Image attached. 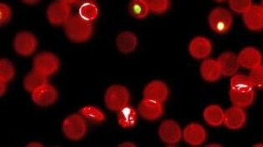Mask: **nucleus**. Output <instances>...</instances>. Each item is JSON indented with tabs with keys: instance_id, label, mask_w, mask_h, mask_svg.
Here are the masks:
<instances>
[{
	"instance_id": "obj_1",
	"label": "nucleus",
	"mask_w": 263,
	"mask_h": 147,
	"mask_svg": "<svg viewBox=\"0 0 263 147\" xmlns=\"http://www.w3.org/2000/svg\"><path fill=\"white\" fill-rule=\"evenodd\" d=\"M91 22L84 20L79 15L71 16L64 24V33L67 38L74 43H85L89 41L93 35Z\"/></svg>"
},
{
	"instance_id": "obj_2",
	"label": "nucleus",
	"mask_w": 263,
	"mask_h": 147,
	"mask_svg": "<svg viewBox=\"0 0 263 147\" xmlns=\"http://www.w3.org/2000/svg\"><path fill=\"white\" fill-rule=\"evenodd\" d=\"M62 129L66 138L72 141H78L88 132L87 120L80 113L69 115L63 120Z\"/></svg>"
},
{
	"instance_id": "obj_3",
	"label": "nucleus",
	"mask_w": 263,
	"mask_h": 147,
	"mask_svg": "<svg viewBox=\"0 0 263 147\" xmlns=\"http://www.w3.org/2000/svg\"><path fill=\"white\" fill-rule=\"evenodd\" d=\"M130 97V91L126 86L112 85L105 91V106L111 112H118L128 105Z\"/></svg>"
},
{
	"instance_id": "obj_4",
	"label": "nucleus",
	"mask_w": 263,
	"mask_h": 147,
	"mask_svg": "<svg viewBox=\"0 0 263 147\" xmlns=\"http://www.w3.org/2000/svg\"><path fill=\"white\" fill-rule=\"evenodd\" d=\"M208 24L214 33H227L233 24V15L224 7H216L208 15Z\"/></svg>"
},
{
	"instance_id": "obj_5",
	"label": "nucleus",
	"mask_w": 263,
	"mask_h": 147,
	"mask_svg": "<svg viewBox=\"0 0 263 147\" xmlns=\"http://www.w3.org/2000/svg\"><path fill=\"white\" fill-rule=\"evenodd\" d=\"M60 67V60L54 53L42 52L38 53L33 61V69L40 74L49 77L57 74Z\"/></svg>"
},
{
	"instance_id": "obj_6",
	"label": "nucleus",
	"mask_w": 263,
	"mask_h": 147,
	"mask_svg": "<svg viewBox=\"0 0 263 147\" xmlns=\"http://www.w3.org/2000/svg\"><path fill=\"white\" fill-rule=\"evenodd\" d=\"M38 45L39 42L36 36L27 31H22L17 33L13 40V48L21 56H32L37 50Z\"/></svg>"
},
{
	"instance_id": "obj_7",
	"label": "nucleus",
	"mask_w": 263,
	"mask_h": 147,
	"mask_svg": "<svg viewBox=\"0 0 263 147\" xmlns=\"http://www.w3.org/2000/svg\"><path fill=\"white\" fill-rule=\"evenodd\" d=\"M47 17L51 24L63 26L71 17V7L69 4L57 0L48 6Z\"/></svg>"
},
{
	"instance_id": "obj_8",
	"label": "nucleus",
	"mask_w": 263,
	"mask_h": 147,
	"mask_svg": "<svg viewBox=\"0 0 263 147\" xmlns=\"http://www.w3.org/2000/svg\"><path fill=\"white\" fill-rule=\"evenodd\" d=\"M158 135L163 143L168 145L178 144L182 138V130L179 124L172 119L162 121L158 129Z\"/></svg>"
},
{
	"instance_id": "obj_9",
	"label": "nucleus",
	"mask_w": 263,
	"mask_h": 147,
	"mask_svg": "<svg viewBox=\"0 0 263 147\" xmlns=\"http://www.w3.org/2000/svg\"><path fill=\"white\" fill-rule=\"evenodd\" d=\"M58 99V91L49 83L39 86L32 92V100L37 106L48 107L53 106Z\"/></svg>"
},
{
	"instance_id": "obj_10",
	"label": "nucleus",
	"mask_w": 263,
	"mask_h": 147,
	"mask_svg": "<svg viewBox=\"0 0 263 147\" xmlns=\"http://www.w3.org/2000/svg\"><path fill=\"white\" fill-rule=\"evenodd\" d=\"M138 113L145 120H157L163 114V106L161 102L144 97L138 106Z\"/></svg>"
},
{
	"instance_id": "obj_11",
	"label": "nucleus",
	"mask_w": 263,
	"mask_h": 147,
	"mask_svg": "<svg viewBox=\"0 0 263 147\" xmlns=\"http://www.w3.org/2000/svg\"><path fill=\"white\" fill-rule=\"evenodd\" d=\"M182 138L187 144L192 146L202 145L206 141V130L200 124H190L182 131Z\"/></svg>"
},
{
	"instance_id": "obj_12",
	"label": "nucleus",
	"mask_w": 263,
	"mask_h": 147,
	"mask_svg": "<svg viewBox=\"0 0 263 147\" xmlns=\"http://www.w3.org/2000/svg\"><path fill=\"white\" fill-rule=\"evenodd\" d=\"M143 96L148 100L164 103L170 96V89L162 80H153L144 88Z\"/></svg>"
},
{
	"instance_id": "obj_13",
	"label": "nucleus",
	"mask_w": 263,
	"mask_h": 147,
	"mask_svg": "<svg viewBox=\"0 0 263 147\" xmlns=\"http://www.w3.org/2000/svg\"><path fill=\"white\" fill-rule=\"evenodd\" d=\"M213 51V44L203 36L195 37L189 44V53L196 59H205Z\"/></svg>"
},
{
	"instance_id": "obj_14",
	"label": "nucleus",
	"mask_w": 263,
	"mask_h": 147,
	"mask_svg": "<svg viewBox=\"0 0 263 147\" xmlns=\"http://www.w3.org/2000/svg\"><path fill=\"white\" fill-rule=\"evenodd\" d=\"M247 116L244 108L233 106L224 111V124L228 129L238 130L242 128L246 123Z\"/></svg>"
},
{
	"instance_id": "obj_15",
	"label": "nucleus",
	"mask_w": 263,
	"mask_h": 147,
	"mask_svg": "<svg viewBox=\"0 0 263 147\" xmlns=\"http://www.w3.org/2000/svg\"><path fill=\"white\" fill-rule=\"evenodd\" d=\"M239 65L252 70L262 64V54L254 47H246L238 54Z\"/></svg>"
},
{
	"instance_id": "obj_16",
	"label": "nucleus",
	"mask_w": 263,
	"mask_h": 147,
	"mask_svg": "<svg viewBox=\"0 0 263 147\" xmlns=\"http://www.w3.org/2000/svg\"><path fill=\"white\" fill-rule=\"evenodd\" d=\"M243 21L248 29L258 32L263 29V7L260 5L253 6L243 13Z\"/></svg>"
},
{
	"instance_id": "obj_17",
	"label": "nucleus",
	"mask_w": 263,
	"mask_h": 147,
	"mask_svg": "<svg viewBox=\"0 0 263 147\" xmlns=\"http://www.w3.org/2000/svg\"><path fill=\"white\" fill-rule=\"evenodd\" d=\"M221 68L223 76H233L240 67L238 55L233 52H224L217 59Z\"/></svg>"
},
{
	"instance_id": "obj_18",
	"label": "nucleus",
	"mask_w": 263,
	"mask_h": 147,
	"mask_svg": "<svg viewBox=\"0 0 263 147\" xmlns=\"http://www.w3.org/2000/svg\"><path fill=\"white\" fill-rule=\"evenodd\" d=\"M254 96V88L230 89L229 91V97L233 106L242 108L251 106Z\"/></svg>"
},
{
	"instance_id": "obj_19",
	"label": "nucleus",
	"mask_w": 263,
	"mask_h": 147,
	"mask_svg": "<svg viewBox=\"0 0 263 147\" xmlns=\"http://www.w3.org/2000/svg\"><path fill=\"white\" fill-rule=\"evenodd\" d=\"M118 50L124 54H129L136 50L138 46L137 36L130 31H124L117 36L115 40Z\"/></svg>"
},
{
	"instance_id": "obj_20",
	"label": "nucleus",
	"mask_w": 263,
	"mask_h": 147,
	"mask_svg": "<svg viewBox=\"0 0 263 147\" xmlns=\"http://www.w3.org/2000/svg\"><path fill=\"white\" fill-rule=\"evenodd\" d=\"M200 74L203 80L208 82H215L223 76L218 60L214 59L203 60L200 65Z\"/></svg>"
},
{
	"instance_id": "obj_21",
	"label": "nucleus",
	"mask_w": 263,
	"mask_h": 147,
	"mask_svg": "<svg viewBox=\"0 0 263 147\" xmlns=\"http://www.w3.org/2000/svg\"><path fill=\"white\" fill-rule=\"evenodd\" d=\"M203 119L211 127H219L224 124V111L218 105H210L203 111Z\"/></svg>"
},
{
	"instance_id": "obj_22",
	"label": "nucleus",
	"mask_w": 263,
	"mask_h": 147,
	"mask_svg": "<svg viewBox=\"0 0 263 147\" xmlns=\"http://www.w3.org/2000/svg\"><path fill=\"white\" fill-rule=\"evenodd\" d=\"M48 82V77L40 74L39 71L33 70L25 76L23 80V87L28 92H33L36 88Z\"/></svg>"
},
{
	"instance_id": "obj_23",
	"label": "nucleus",
	"mask_w": 263,
	"mask_h": 147,
	"mask_svg": "<svg viewBox=\"0 0 263 147\" xmlns=\"http://www.w3.org/2000/svg\"><path fill=\"white\" fill-rule=\"evenodd\" d=\"M118 123L123 128L135 127L138 120L137 112L134 107L127 106L118 112Z\"/></svg>"
},
{
	"instance_id": "obj_24",
	"label": "nucleus",
	"mask_w": 263,
	"mask_h": 147,
	"mask_svg": "<svg viewBox=\"0 0 263 147\" xmlns=\"http://www.w3.org/2000/svg\"><path fill=\"white\" fill-rule=\"evenodd\" d=\"M129 12L136 19H143L149 14L150 8L146 0H131Z\"/></svg>"
},
{
	"instance_id": "obj_25",
	"label": "nucleus",
	"mask_w": 263,
	"mask_h": 147,
	"mask_svg": "<svg viewBox=\"0 0 263 147\" xmlns=\"http://www.w3.org/2000/svg\"><path fill=\"white\" fill-rule=\"evenodd\" d=\"M15 67L12 62L8 59H0V83L7 84L15 77Z\"/></svg>"
},
{
	"instance_id": "obj_26",
	"label": "nucleus",
	"mask_w": 263,
	"mask_h": 147,
	"mask_svg": "<svg viewBox=\"0 0 263 147\" xmlns=\"http://www.w3.org/2000/svg\"><path fill=\"white\" fill-rule=\"evenodd\" d=\"M80 114L84 117L87 121L92 123H103L105 120V116L101 110H99L96 106H84L80 110Z\"/></svg>"
},
{
	"instance_id": "obj_27",
	"label": "nucleus",
	"mask_w": 263,
	"mask_h": 147,
	"mask_svg": "<svg viewBox=\"0 0 263 147\" xmlns=\"http://www.w3.org/2000/svg\"><path fill=\"white\" fill-rule=\"evenodd\" d=\"M78 15L84 18V20L92 22L99 16L98 6L93 3L83 4L78 10Z\"/></svg>"
},
{
	"instance_id": "obj_28",
	"label": "nucleus",
	"mask_w": 263,
	"mask_h": 147,
	"mask_svg": "<svg viewBox=\"0 0 263 147\" xmlns=\"http://www.w3.org/2000/svg\"><path fill=\"white\" fill-rule=\"evenodd\" d=\"M254 88L249 77L244 74H234L231 78L230 89Z\"/></svg>"
},
{
	"instance_id": "obj_29",
	"label": "nucleus",
	"mask_w": 263,
	"mask_h": 147,
	"mask_svg": "<svg viewBox=\"0 0 263 147\" xmlns=\"http://www.w3.org/2000/svg\"><path fill=\"white\" fill-rule=\"evenodd\" d=\"M150 12L156 14H163L171 8V0H146Z\"/></svg>"
},
{
	"instance_id": "obj_30",
	"label": "nucleus",
	"mask_w": 263,
	"mask_h": 147,
	"mask_svg": "<svg viewBox=\"0 0 263 147\" xmlns=\"http://www.w3.org/2000/svg\"><path fill=\"white\" fill-rule=\"evenodd\" d=\"M251 80L252 85L254 88H263V65H259L257 67L250 70L248 75Z\"/></svg>"
},
{
	"instance_id": "obj_31",
	"label": "nucleus",
	"mask_w": 263,
	"mask_h": 147,
	"mask_svg": "<svg viewBox=\"0 0 263 147\" xmlns=\"http://www.w3.org/2000/svg\"><path fill=\"white\" fill-rule=\"evenodd\" d=\"M228 4L232 11L239 14H243L253 6L252 0H228Z\"/></svg>"
},
{
	"instance_id": "obj_32",
	"label": "nucleus",
	"mask_w": 263,
	"mask_h": 147,
	"mask_svg": "<svg viewBox=\"0 0 263 147\" xmlns=\"http://www.w3.org/2000/svg\"><path fill=\"white\" fill-rule=\"evenodd\" d=\"M12 18V10L8 5L0 3V24H8Z\"/></svg>"
},
{
	"instance_id": "obj_33",
	"label": "nucleus",
	"mask_w": 263,
	"mask_h": 147,
	"mask_svg": "<svg viewBox=\"0 0 263 147\" xmlns=\"http://www.w3.org/2000/svg\"><path fill=\"white\" fill-rule=\"evenodd\" d=\"M6 86H7V84L0 83V91H1V92H0V94H1V97L6 93Z\"/></svg>"
},
{
	"instance_id": "obj_34",
	"label": "nucleus",
	"mask_w": 263,
	"mask_h": 147,
	"mask_svg": "<svg viewBox=\"0 0 263 147\" xmlns=\"http://www.w3.org/2000/svg\"><path fill=\"white\" fill-rule=\"evenodd\" d=\"M23 3L27 4V5H36L39 3L41 0H21Z\"/></svg>"
},
{
	"instance_id": "obj_35",
	"label": "nucleus",
	"mask_w": 263,
	"mask_h": 147,
	"mask_svg": "<svg viewBox=\"0 0 263 147\" xmlns=\"http://www.w3.org/2000/svg\"><path fill=\"white\" fill-rule=\"evenodd\" d=\"M93 1H94V0H78L77 4L81 6L83 4L92 3Z\"/></svg>"
},
{
	"instance_id": "obj_36",
	"label": "nucleus",
	"mask_w": 263,
	"mask_h": 147,
	"mask_svg": "<svg viewBox=\"0 0 263 147\" xmlns=\"http://www.w3.org/2000/svg\"><path fill=\"white\" fill-rule=\"evenodd\" d=\"M27 146H42V144L39 142H33V143L27 144Z\"/></svg>"
},
{
	"instance_id": "obj_37",
	"label": "nucleus",
	"mask_w": 263,
	"mask_h": 147,
	"mask_svg": "<svg viewBox=\"0 0 263 147\" xmlns=\"http://www.w3.org/2000/svg\"><path fill=\"white\" fill-rule=\"evenodd\" d=\"M121 146H135V144H133V143H130V142H126V143H123V144H120Z\"/></svg>"
},
{
	"instance_id": "obj_38",
	"label": "nucleus",
	"mask_w": 263,
	"mask_h": 147,
	"mask_svg": "<svg viewBox=\"0 0 263 147\" xmlns=\"http://www.w3.org/2000/svg\"><path fill=\"white\" fill-rule=\"evenodd\" d=\"M61 1H63L64 3L70 5V4L77 3V1H78V0H61Z\"/></svg>"
},
{
	"instance_id": "obj_39",
	"label": "nucleus",
	"mask_w": 263,
	"mask_h": 147,
	"mask_svg": "<svg viewBox=\"0 0 263 147\" xmlns=\"http://www.w3.org/2000/svg\"><path fill=\"white\" fill-rule=\"evenodd\" d=\"M216 2H219V3H221V2H224V1H227V0H214Z\"/></svg>"
},
{
	"instance_id": "obj_40",
	"label": "nucleus",
	"mask_w": 263,
	"mask_h": 147,
	"mask_svg": "<svg viewBox=\"0 0 263 147\" xmlns=\"http://www.w3.org/2000/svg\"><path fill=\"white\" fill-rule=\"evenodd\" d=\"M260 6H262L263 7V0H261V3H260Z\"/></svg>"
}]
</instances>
